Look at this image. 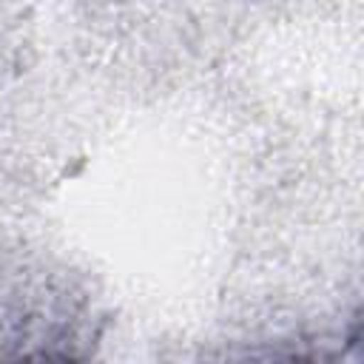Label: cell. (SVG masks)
<instances>
[{"label":"cell","instance_id":"obj_1","mask_svg":"<svg viewBox=\"0 0 364 364\" xmlns=\"http://www.w3.org/2000/svg\"><path fill=\"white\" fill-rule=\"evenodd\" d=\"M0 364H94L88 327L68 316H34L0 341Z\"/></svg>","mask_w":364,"mask_h":364},{"label":"cell","instance_id":"obj_2","mask_svg":"<svg viewBox=\"0 0 364 364\" xmlns=\"http://www.w3.org/2000/svg\"><path fill=\"white\" fill-rule=\"evenodd\" d=\"M228 364H324V358L296 344H262L256 350L239 353Z\"/></svg>","mask_w":364,"mask_h":364}]
</instances>
